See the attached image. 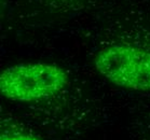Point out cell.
<instances>
[{
	"mask_svg": "<svg viewBox=\"0 0 150 140\" xmlns=\"http://www.w3.org/2000/svg\"><path fill=\"white\" fill-rule=\"evenodd\" d=\"M96 71L111 84L150 92V50L127 43L107 45L94 58Z\"/></svg>",
	"mask_w": 150,
	"mask_h": 140,
	"instance_id": "obj_2",
	"label": "cell"
},
{
	"mask_svg": "<svg viewBox=\"0 0 150 140\" xmlns=\"http://www.w3.org/2000/svg\"><path fill=\"white\" fill-rule=\"evenodd\" d=\"M0 140H41L40 138L28 134H15V135H4Z\"/></svg>",
	"mask_w": 150,
	"mask_h": 140,
	"instance_id": "obj_3",
	"label": "cell"
},
{
	"mask_svg": "<svg viewBox=\"0 0 150 140\" xmlns=\"http://www.w3.org/2000/svg\"><path fill=\"white\" fill-rule=\"evenodd\" d=\"M69 84L67 72L59 66L45 62L10 66L0 75V92L16 103H36L57 95Z\"/></svg>",
	"mask_w": 150,
	"mask_h": 140,
	"instance_id": "obj_1",
	"label": "cell"
}]
</instances>
